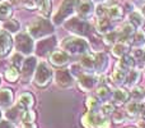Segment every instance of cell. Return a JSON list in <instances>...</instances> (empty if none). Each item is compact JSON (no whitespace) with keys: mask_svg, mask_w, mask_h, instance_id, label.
<instances>
[{"mask_svg":"<svg viewBox=\"0 0 145 128\" xmlns=\"http://www.w3.org/2000/svg\"><path fill=\"white\" fill-rule=\"evenodd\" d=\"M61 50L69 55H84L90 51L89 41L82 36H69L65 37L60 44Z\"/></svg>","mask_w":145,"mask_h":128,"instance_id":"obj_1","label":"cell"},{"mask_svg":"<svg viewBox=\"0 0 145 128\" xmlns=\"http://www.w3.org/2000/svg\"><path fill=\"white\" fill-rule=\"evenodd\" d=\"M54 32H55V26H54V23L50 22L47 18H43V17L36 18L27 27V33L33 40L50 37Z\"/></svg>","mask_w":145,"mask_h":128,"instance_id":"obj_2","label":"cell"},{"mask_svg":"<svg viewBox=\"0 0 145 128\" xmlns=\"http://www.w3.org/2000/svg\"><path fill=\"white\" fill-rule=\"evenodd\" d=\"M80 0H63L59 7V9L54 13L52 23L54 26H61L69 21L72 15L76 13V8L79 5Z\"/></svg>","mask_w":145,"mask_h":128,"instance_id":"obj_3","label":"cell"},{"mask_svg":"<svg viewBox=\"0 0 145 128\" xmlns=\"http://www.w3.org/2000/svg\"><path fill=\"white\" fill-rule=\"evenodd\" d=\"M54 72L46 62H40L37 65L36 73L33 76V82L37 87H46L52 81Z\"/></svg>","mask_w":145,"mask_h":128,"instance_id":"obj_4","label":"cell"},{"mask_svg":"<svg viewBox=\"0 0 145 128\" xmlns=\"http://www.w3.org/2000/svg\"><path fill=\"white\" fill-rule=\"evenodd\" d=\"M14 45L17 53H20L23 55L29 56L35 51V40L28 33L19 32L14 37Z\"/></svg>","mask_w":145,"mask_h":128,"instance_id":"obj_5","label":"cell"},{"mask_svg":"<svg viewBox=\"0 0 145 128\" xmlns=\"http://www.w3.org/2000/svg\"><path fill=\"white\" fill-rule=\"evenodd\" d=\"M65 28L68 31H70L71 33H74V36H85L90 32L92 27L84 19H80L79 17L76 18H70L69 21L65 22Z\"/></svg>","mask_w":145,"mask_h":128,"instance_id":"obj_6","label":"cell"},{"mask_svg":"<svg viewBox=\"0 0 145 128\" xmlns=\"http://www.w3.org/2000/svg\"><path fill=\"white\" fill-rule=\"evenodd\" d=\"M76 83L82 91H92L99 85V74L83 72L76 77Z\"/></svg>","mask_w":145,"mask_h":128,"instance_id":"obj_7","label":"cell"},{"mask_svg":"<svg viewBox=\"0 0 145 128\" xmlns=\"http://www.w3.org/2000/svg\"><path fill=\"white\" fill-rule=\"evenodd\" d=\"M37 65H38L37 56L29 55L24 59L22 68H20V76H22L23 82H29L32 80L36 73V69H37Z\"/></svg>","mask_w":145,"mask_h":128,"instance_id":"obj_8","label":"cell"},{"mask_svg":"<svg viewBox=\"0 0 145 128\" xmlns=\"http://www.w3.org/2000/svg\"><path fill=\"white\" fill-rule=\"evenodd\" d=\"M55 81L56 85L60 86L61 88H69L74 85L75 78L71 74L70 69H65V68H61V69L56 70L55 73Z\"/></svg>","mask_w":145,"mask_h":128,"instance_id":"obj_9","label":"cell"},{"mask_svg":"<svg viewBox=\"0 0 145 128\" xmlns=\"http://www.w3.org/2000/svg\"><path fill=\"white\" fill-rule=\"evenodd\" d=\"M76 14L80 19L88 21L95 14V5L90 0H80L76 8Z\"/></svg>","mask_w":145,"mask_h":128,"instance_id":"obj_10","label":"cell"},{"mask_svg":"<svg viewBox=\"0 0 145 128\" xmlns=\"http://www.w3.org/2000/svg\"><path fill=\"white\" fill-rule=\"evenodd\" d=\"M118 32V42H123V44H130L133 41V37L135 35L136 30L130 25V23H123L120 27V30H117Z\"/></svg>","mask_w":145,"mask_h":128,"instance_id":"obj_11","label":"cell"},{"mask_svg":"<svg viewBox=\"0 0 145 128\" xmlns=\"http://www.w3.org/2000/svg\"><path fill=\"white\" fill-rule=\"evenodd\" d=\"M103 115L99 111H88L83 115L82 118V124L85 128H97L99 122L102 121Z\"/></svg>","mask_w":145,"mask_h":128,"instance_id":"obj_12","label":"cell"},{"mask_svg":"<svg viewBox=\"0 0 145 128\" xmlns=\"http://www.w3.org/2000/svg\"><path fill=\"white\" fill-rule=\"evenodd\" d=\"M108 64H110V59H108L106 53H95L94 54V72L95 74H102L106 72Z\"/></svg>","mask_w":145,"mask_h":128,"instance_id":"obj_13","label":"cell"},{"mask_svg":"<svg viewBox=\"0 0 145 128\" xmlns=\"http://www.w3.org/2000/svg\"><path fill=\"white\" fill-rule=\"evenodd\" d=\"M13 48V40L10 33L7 31H0V58L7 56Z\"/></svg>","mask_w":145,"mask_h":128,"instance_id":"obj_14","label":"cell"},{"mask_svg":"<svg viewBox=\"0 0 145 128\" xmlns=\"http://www.w3.org/2000/svg\"><path fill=\"white\" fill-rule=\"evenodd\" d=\"M70 60V56L69 54H66L64 50H54L52 53L50 54V63L55 67H64L66 65Z\"/></svg>","mask_w":145,"mask_h":128,"instance_id":"obj_15","label":"cell"},{"mask_svg":"<svg viewBox=\"0 0 145 128\" xmlns=\"http://www.w3.org/2000/svg\"><path fill=\"white\" fill-rule=\"evenodd\" d=\"M13 103H14V97H13V91L10 88H0V109L8 110L12 108Z\"/></svg>","mask_w":145,"mask_h":128,"instance_id":"obj_16","label":"cell"},{"mask_svg":"<svg viewBox=\"0 0 145 128\" xmlns=\"http://www.w3.org/2000/svg\"><path fill=\"white\" fill-rule=\"evenodd\" d=\"M33 104H35V97H33V95L31 92L22 94V95L18 97V100H17V106L22 111L29 110V109L33 106Z\"/></svg>","mask_w":145,"mask_h":128,"instance_id":"obj_17","label":"cell"},{"mask_svg":"<svg viewBox=\"0 0 145 128\" xmlns=\"http://www.w3.org/2000/svg\"><path fill=\"white\" fill-rule=\"evenodd\" d=\"M95 28L97 31L101 33V35H106V33L111 32V31L116 30L115 26H113V22L111 19H108L107 17H102L97 19V25H95Z\"/></svg>","mask_w":145,"mask_h":128,"instance_id":"obj_18","label":"cell"},{"mask_svg":"<svg viewBox=\"0 0 145 128\" xmlns=\"http://www.w3.org/2000/svg\"><path fill=\"white\" fill-rule=\"evenodd\" d=\"M79 64H80V67L83 68L84 72L94 73V54H92L89 51V53L82 55Z\"/></svg>","mask_w":145,"mask_h":128,"instance_id":"obj_19","label":"cell"},{"mask_svg":"<svg viewBox=\"0 0 145 128\" xmlns=\"http://www.w3.org/2000/svg\"><path fill=\"white\" fill-rule=\"evenodd\" d=\"M116 67H117L118 69L123 70L125 73H127V72H130L131 69L135 68V59L133 58L131 54H126V55H123L122 58H120V62L117 63Z\"/></svg>","mask_w":145,"mask_h":128,"instance_id":"obj_20","label":"cell"},{"mask_svg":"<svg viewBox=\"0 0 145 128\" xmlns=\"http://www.w3.org/2000/svg\"><path fill=\"white\" fill-rule=\"evenodd\" d=\"M106 17H107L108 19H111L112 22H116V21L122 19V17H123V10H122V8H121L120 5H116V4L110 5V7H107Z\"/></svg>","mask_w":145,"mask_h":128,"instance_id":"obj_21","label":"cell"},{"mask_svg":"<svg viewBox=\"0 0 145 128\" xmlns=\"http://www.w3.org/2000/svg\"><path fill=\"white\" fill-rule=\"evenodd\" d=\"M141 78V73L139 69H136V68H134V69H131L130 72L126 73V78H125V83L123 85L127 86V87H135L136 85L139 83V81H140Z\"/></svg>","mask_w":145,"mask_h":128,"instance_id":"obj_22","label":"cell"},{"mask_svg":"<svg viewBox=\"0 0 145 128\" xmlns=\"http://www.w3.org/2000/svg\"><path fill=\"white\" fill-rule=\"evenodd\" d=\"M129 23L133 26L135 30H141V27L144 26V17L141 14V12L139 10H133L129 13Z\"/></svg>","mask_w":145,"mask_h":128,"instance_id":"obj_23","label":"cell"},{"mask_svg":"<svg viewBox=\"0 0 145 128\" xmlns=\"http://www.w3.org/2000/svg\"><path fill=\"white\" fill-rule=\"evenodd\" d=\"M113 105H122L129 100V92L125 88H116L112 92Z\"/></svg>","mask_w":145,"mask_h":128,"instance_id":"obj_24","label":"cell"},{"mask_svg":"<svg viewBox=\"0 0 145 128\" xmlns=\"http://www.w3.org/2000/svg\"><path fill=\"white\" fill-rule=\"evenodd\" d=\"M13 14V7L9 1L1 0L0 1V21H8L10 19Z\"/></svg>","mask_w":145,"mask_h":128,"instance_id":"obj_25","label":"cell"},{"mask_svg":"<svg viewBox=\"0 0 145 128\" xmlns=\"http://www.w3.org/2000/svg\"><path fill=\"white\" fill-rule=\"evenodd\" d=\"M111 53H112V55L115 56V58L120 59V58H122L123 55H126V54L129 53V45L127 44H123V42H117L112 46Z\"/></svg>","mask_w":145,"mask_h":128,"instance_id":"obj_26","label":"cell"},{"mask_svg":"<svg viewBox=\"0 0 145 128\" xmlns=\"http://www.w3.org/2000/svg\"><path fill=\"white\" fill-rule=\"evenodd\" d=\"M131 101H136V103H143L145 100V87L141 86H135L131 88Z\"/></svg>","mask_w":145,"mask_h":128,"instance_id":"obj_27","label":"cell"},{"mask_svg":"<svg viewBox=\"0 0 145 128\" xmlns=\"http://www.w3.org/2000/svg\"><path fill=\"white\" fill-rule=\"evenodd\" d=\"M141 109H143V104L141 103L131 101V103H129L127 105H126V113H127V115L134 117V118H135V117L140 115Z\"/></svg>","mask_w":145,"mask_h":128,"instance_id":"obj_28","label":"cell"},{"mask_svg":"<svg viewBox=\"0 0 145 128\" xmlns=\"http://www.w3.org/2000/svg\"><path fill=\"white\" fill-rule=\"evenodd\" d=\"M3 28H4V31H7L8 33H10V35H17V33H19L20 26H19V23H18L17 21L8 19V21H5Z\"/></svg>","mask_w":145,"mask_h":128,"instance_id":"obj_29","label":"cell"},{"mask_svg":"<svg viewBox=\"0 0 145 128\" xmlns=\"http://www.w3.org/2000/svg\"><path fill=\"white\" fill-rule=\"evenodd\" d=\"M131 44H133L134 48H143V46L145 45V31L136 30Z\"/></svg>","mask_w":145,"mask_h":128,"instance_id":"obj_30","label":"cell"},{"mask_svg":"<svg viewBox=\"0 0 145 128\" xmlns=\"http://www.w3.org/2000/svg\"><path fill=\"white\" fill-rule=\"evenodd\" d=\"M51 9H52L51 0H41L40 5H38V12H40L41 17L47 18L51 14Z\"/></svg>","mask_w":145,"mask_h":128,"instance_id":"obj_31","label":"cell"},{"mask_svg":"<svg viewBox=\"0 0 145 128\" xmlns=\"http://www.w3.org/2000/svg\"><path fill=\"white\" fill-rule=\"evenodd\" d=\"M125 78H126V73L116 67L115 70H113V73H112V77H111L112 82L115 83L116 86H121L125 83Z\"/></svg>","mask_w":145,"mask_h":128,"instance_id":"obj_32","label":"cell"},{"mask_svg":"<svg viewBox=\"0 0 145 128\" xmlns=\"http://www.w3.org/2000/svg\"><path fill=\"white\" fill-rule=\"evenodd\" d=\"M97 97L99 100H108L112 97V90L106 85H99L97 88Z\"/></svg>","mask_w":145,"mask_h":128,"instance_id":"obj_33","label":"cell"},{"mask_svg":"<svg viewBox=\"0 0 145 128\" xmlns=\"http://www.w3.org/2000/svg\"><path fill=\"white\" fill-rule=\"evenodd\" d=\"M22 113H23V111L20 110L18 106H14V108H9V109H8L7 113H5V117H7L8 121H10L12 123H15V122H17L20 117H22Z\"/></svg>","mask_w":145,"mask_h":128,"instance_id":"obj_34","label":"cell"},{"mask_svg":"<svg viewBox=\"0 0 145 128\" xmlns=\"http://www.w3.org/2000/svg\"><path fill=\"white\" fill-rule=\"evenodd\" d=\"M85 104H87V108L89 111H99L101 109V100L97 96H89Z\"/></svg>","mask_w":145,"mask_h":128,"instance_id":"obj_35","label":"cell"},{"mask_svg":"<svg viewBox=\"0 0 145 128\" xmlns=\"http://www.w3.org/2000/svg\"><path fill=\"white\" fill-rule=\"evenodd\" d=\"M103 41H105V44L106 45H108V46H113L115 44H117L118 42V32H117V30H113V31H111V32L103 35Z\"/></svg>","mask_w":145,"mask_h":128,"instance_id":"obj_36","label":"cell"},{"mask_svg":"<svg viewBox=\"0 0 145 128\" xmlns=\"http://www.w3.org/2000/svg\"><path fill=\"white\" fill-rule=\"evenodd\" d=\"M19 77H20L19 69H17V68L13 67V65L5 70V78H7L9 82H15V81H18Z\"/></svg>","mask_w":145,"mask_h":128,"instance_id":"obj_37","label":"cell"},{"mask_svg":"<svg viewBox=\"0 0 145 128\" xmlns=\"http://www.w3.org/2000/svg\"><path fill=\"white\" fill-rule=\"evenodd\" d=\"M24 55L20 53H15L12 55V58H10V63H12L13 67H15L17 69H20L23 65V62H24Z\"/></svg>","mask_w":145,"mask_h":128,"instance_id":"obj_38","label":"cell"},{"mask_svg":"<svg viewBox=\"0 0 145 128\" xmlns=\"http://www.w3.org/2000/svg\"><path fill=\"white\" fill-rule=\"evenodd\" d=\"M99 113L102 114L103 117H110L111 114L115 113V105L112 103H105L101 105Z\"/></svg>","mask_w":145,"mask_h":128,"instance_id":"obj_39","label":"cell"},{"mask_svg":"<svg viewBox=\"0 0 145 128\" xmlns=\"http://www.w3.org/2000/svg\"><path fill=\"white\" fill-rule=\"evenodd\" d=\"M20 119H22V123H33L36 119V113L33 110H24L22 113V117H20Z\"/></svg>","mask_w":145,"mask_h":128,"instance_id":"obj_40","label":"cell"},{"mask_svg":"<svg viewBox=\"0 0 145 128\" xmlns=\"http://www.w3.org/2000/svg\"><path fill=\"white\" fill-rule=\"evenodd\" d=\"M41 0H22V4L27 9H38Z\"/></svg>","mask_w":145,"mask_h":128,"instance_id":"obj_41","label":"cell"},{"mask_svg":"<svg viewBox=\"0 0 145 128\" xmlns=\"http://www.w3.org/2000/svg\"><path fill=\"white\" fill-rule=\"evenodd\" d=\"M144 49L143 48H135L133 50V53H131V55H133V58L135 59H139V60H144Z\"/></svg>","mask_w":145,"mask_h":128,"instance_id":"obj_42","label":"cell"},{"mask_svg":"<svg viewBox=\"0 0 145 128\" xmlns=\"http://www.w3.org/2000/svg\"><path fill=\"white\" fill-rule=\"evenodd\" d=\"M125 121V115H123V113H121V111H115L113 113V122L115 123H122V122Z\"/></svg>","mask_w":145,"mask_h":128,"instance_id":"obj_43","label":"cell"},{"mask_svg":"<svg viewBox=\"0 0 145 128\" xmlns=\"http://www.w3.org/2000/svg\"><path fill=\"white\" fill-rule=\"evenodd\" d=\"M97 128H111V122H110V119H108L107 117H103L102 121L99 122V124H98Z\"/></svg>","mask_w":145,"mask_h":128,"instance_id":"obj_44","label":"cell"},{"mask_svg":"<svg viewBox=\"0 0 145 128\" xmlns=\"http://www.w3.org/2000/svg\"><path fill=\"white\" fill-rule=\"evenodd\" d=\"M0 128H14V123H12L8 119H3L0 122Z\"/></svg>","mask_w":145,"mask_h":128,"instance_id":"obj_45","label":"cell"},{"mask_svg":"<svg viewBox=\"0 0 145 128\" xmlns=\"http://www.w3.org/2000/svg\"><path fill=\"white\" fill-rule=\"evenodd\" d=\"M22 128H37V126L35 123H23Z\"/></svg>","mask_w":145,"mask_h":128,"instance_id":"obj_46","label":"cell"},{"mask_svg":"<svg viewBox=\"0 0 145 128\" xmlns=\"http://www.w3.org/2000/svg\"><path fill=\"white\" fill-rule=\"evenodd\" d=\"M138 127L139 128H145V119H140V121H139Z\"/></svg>","mask_w":145,"mask_h":128,"instance_id":"obj_47","label":"cell"},{"mask_svg":"<svg viewBox=\"0 0 145 128\" xmlns=\"http://www.w3.org/2000/svg\"><path fill=\"white\" fill-rule=\"evenodd\" d=\"M140 118L145 119V105H143V109H141V111H140Z\"/></svg>","mask_w":145,"mask_h":128,"instance_id":"obj_48","label":"cell"},{"mask_svg":"<svg viewBox=\"0 0 145 128\" xmlns=\"http://www.w3.org/2000/svg\"><path fill=\"white\" fill-rule=\"evenodd\" d=\"M136 5H144L145 4V0H133Z\"/></svg>","mask_w":145,"mask_h":128,"instance_id":"obj_49","label":"cell"},{"mask_svg":"<svg viewBox=\"0 0 145 128\" xmlns=\"http://www.w3.org/2000/svg\"><path fill=\"white\" fill-rule=\"evenodd\" d=\"M90 1L94 3V4H102V3L105 1V0H90Z\"/></svg>","mask_w":145,"mask_h":128,"instance_id":"obj_50","label":"cell"},{"mask_svg":"<svg viewBox=\"0 0 145 128\" xmlns=\"http://www.w3.org/2000/svg\"><path fill=\"white\" fill-rule=\"evenodd\" d=\"M141 14H143V17H144V19H145V4L141 5Z\"/></svg>","mask_w":145,"mask_h":128,"instance_id":"obj_51","label":"cell"},{"mask_svg":"<svg viewBox=\"0 0 145 128\" xmlns=\"http://www.w3.org/2000/svg\"><path fill=\"white\" fill-rule=\"evenodd\" d=\"M1 121H3V110L0 109V122H1Z\"/></svg>","mask_w":145,"mask_h":128,"instance_id":"obj_52","label":"cell"},{"mask_svg":"<svg viewBox=\"0 0 145 128\" xmlns=\"http://www.w3.org/2000/svg\"><path fill=\"white\" fill-rule=\"evenodd\" d=\"M144 60H145V51H144Z\"/></svg>","mask_w":145,"mask_h":128,"instance_id":"obj_53","label":"cell"},{"mask_svg":"<svg viewBox=\"0 0 145 128\" xmlns=\"http://www.w3.org/2000/svg\"><path fill=\"white\" fill-rule=\"evenodd\" d=\"M0 83H1V77H0Z\"/></svg>","mask_w":145,"mask_h":128,"instance_id":"obj_54","label":"cell"},{"mask_svg":"<svg viewBox=\"0 0 145 128\" xmlns=\"http://www.w3.org/2000/svg\"><path fill=\"white\" fill-rule=\"evenodd\" d=\"M144 72H145V65H144Z\"/></svg>","mask_w":145,"mask_h":128,"instance_id":"obj_55","label":"cell"},{"mask_svg":"<svg viewBox=\"0 0 145 128\" xmlns=\"http://www.w3.org/2000/svg\"><path fill=\"white\" fill-rule=\"evenodd\" d=\"M129 128H135V127H129Z\"/></svg>","mask_w":145,"mask_h":128,"instance_id":"obj_56","label":"cell"},{"mask_svg":"<svg viewBox=\"0 0 145 128\" xmlns=\"http://www.w3.org/2000/svg\"><path fill=\"white\" fill-rule=\"evenodd\" d=\"M0 26H1V25H0Z\"/></svg>","mask_w":145,"mask_h":128,"instance_id":"obj_57","label":"cell"}]
</instances>
